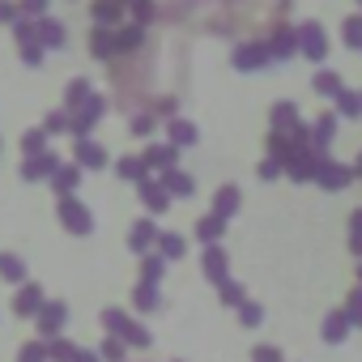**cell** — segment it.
I'll list each match as a JSON object with an SVG mask.
<instances>
[{
    "mask_svg": "<svg viewBox=\"0 0 362 362\" xmlns=\"http://www.w3.org/2000/svg\"><path fill=\"white\" fill-rule=\"evenodd\" d=\"M128 243H132V252H145V247L153 243V226H149V222L132 226V239H128Z\"/></svg>",
    "mask_w": 362,
    "mask_h": 362,
    "instance_id": "cell-7",
    "label": "cell"
},
{
    "mask_svg": "<svg viewBox=\"0 0 362 362\" xmlns=\"http://www.w3.org/2000/svg\"><path fill=\"white\" fill-rule=\"evenodd\" d=\"M235 205H239V197H235V192L226 188V192L218 197V214H222V218H230V214H235Z\"/></svg>",
    "mask_w": 362,
    "mask_h": 362,
    "instance_id": "cell-15",
    "label": "cell"
},
{
    "mask_svg": "<svg viewBox=\"0 0 362 362\" xmlns=\"http://www.w3.org/2000/svg\"><path fill=\"white\" fill-rule=\"evenodd\" d=\"M136 307H141V311H153V307H158V290H153V281L136 286Z\"/></svg>",
    "mask_w": 362,
    "mask_h": 362,
    "instance_id": "cell-9",
    "label": "cell"
},
{
    "mask_svg": "<svg viewBox=\"0 0 362 362\" xmlns=\"http://www.w3.org/2000/svg\"><path fill=\"white\" fill-rule=\"evenodd\" d=\"M260 315H264V311H260L256 303H239V320H243L247 328H256V324H260Z\"/></svg>",
    "mask_w": 362,
    "mask_h": 362,
    "instance_id": "cell-11",
    "label": "cell"
},
{
    "mask_svg": "<svg viewBox=\"0 0 362 362\" xmlns=\"http://www.w3.org/2000/svg\"><path fill=\"white\" fill-rule=\"evenodd\" d=\"M197 235H201V243H214V239L222 235V222H218V218H209V222H201V226H197Z\"/></svg>",
    "mask_w": 362,
    "mask_h": 362,
    "instance_id": "cell-10",
    "label": "cell"
},
{
    "mask_svg": "<svg viewBox=\"0 0 362 362\" xmlns=\"http://www.w3.org/2000/svg\"><path fill=\"white\" fill-rule=\"evenodd\" d=\"M73 354H77V349H73L69 341H52V345H47V358H56V362H69Z\"/></svg>",
    "mask_w": 362,
    "mask_h": 362,
    "instance_id": "cell-12",
    "label": "cell"
},
{
    "mask_svg": "<svg viewBox=\"0 0 362 362\" xmlns=\"http://www.w3.org/2000/svg\"><path fill=\"white\" fill-rule=\"evenodd\" d=\"M0 277H5V281H22V277H26L22 260H18V256H0Z\"/></svg>",
    "mask_w": 362,
    "mask_h": 362,
    "instance_id": "cell-6",
    "label": "cell"
},
{
    "mask_svg": "<svg viewBox=\"0 0 362 362\" xmlns=\"http://www.w3.org/2000/svg\"><path fill=\"white\" fill-rule=\"evenodd\" d=\"M201 269H205V277H209V281H226V256H222L218 247H209V252H205Z\"/></svg>",
    "mask_w": 362,
    "mask_h": 362,
    "instance_id": "cell-4",
    "label": "cell"
},
{
    "mask_svg": "<svg viewBox=\"0 0 362 362\" xmlns=\"http://www.w3.org/2000/svg\"><path fill=\"white\" fill-rule=\"evenodd\" d=\"M60 222H64L73 235H90V214H86L81 205H73V201L60 205Z\"/></svg>",
    "mask_w": 362,
    "mask_h": 362,
    "instance_id": "cell-1",
    "label": "cell"
},
{
    "mask_svg": "<svg viewBox=\"0 0 362 362\" xmlns=\"http://www.w3.org/2000/svg\"><path fill=\"white\" fill-rule=\"evenodd\" d=\"M60 324H64V307L60 303H47V307H39V328L52 337V332H60Z\"/></svg>",
    "mask_w": 362,
    "mask_h": 362,
    "instance_id": "cell-5",
    "label": "cell"
},
{
    "mask_svg": "<svg viewBox=\"0 0 362 362\" xmlns=\"http://www.w3.org/2000/svg\"><path fill=\"white\" fill-rule=\"evenodd\" d=\"M39 307H43V290H39V286H22L13 311H18V315H39Z\"/></svg>",
    "mask_w": 362,
    "mask_h": 362,
    "instance_id": "cell-2",
    "label": "cell"
},
{
    "mask_svg": "<svg viewBox=\"0 0 362 362\" xmlns=\"http://www.w3.org/2000/svg\"><path fill=\"white\" fill-rule=\"evenodd\" d=\"M222 298H226L230 307H239V303H243V286H235V281H222Z\"/></svg>",
    "mask_w": 362,
    "mask_h": 362,
    "instance_id": "cell-16",
    "label": "cell"
},
{
    "mask_svg": "<svg viewBox=\"0 0 362 362\" xmlns=\"http://www.w3.org/2000/svg\"><path fill=\"white\" fill-rule=\"evenodd\" d=\"M345 315H349V324H358V328H362V290H358V294H349V307H345Z\"/></svg>",
    "mask_w": 362,
    "mask_h": 362,
    "instance_id": "cell-14",
    "label": "cell"
},
{
    "mask_svg": "<svg viewBox=\"0 0 362 362\" xmlns=\"http://www.w3.org/2000/svg\"><path fill=\"white\" fill-rule=\"evenodd\" d=\"M158 247H162V256H170V260L184 256V239H179V235H158Z\"/></svg>",
    "mask_w": 362,
    "mask_h": 362,
    "instance_id": "cell-8",
    "label": "cell"
},
{
    "mask_svg": "<svg viewBox=\"0 0 362 362\" xmlns=\"http://www.w3.org/2000/svg\"><path fill=\"white\" fill-rule=\"evenodd\" d=\"M18 362H47V349H43V345H22Z\"/></svg>",
    "mask_w": 362,
    "mask_h": 362,
    "instance_id": "cell-13",
    "label": "cell"
},
{
    "mask_svg": "<svg viewBox=\"0 0 362 362\" xmlns=\"http://www.w3.org/2000/svg\"><path fill=\"white\" fill-rule=\"evenodd\" d=\"M103 358L119 362V358H124V345H119V341H103Z\"/></svg>",
    "mask_w": 362,
    "mask_h": 362,
    "instance_id": "cell-17",
    "label": "cell"
},
{
    "mask_svg": "<svg viewBox=\"0 0 362 362\" xmlns=\"http://www.w3.org/2000/svg\"><path fill=\"white\" fill-rule=\"evenodd\" d=\"M256 362H281V349H273V345H260V349H256Z\"/></svg>",
    "mask_w": 362,
    "mask_h": 362,
    "instance_id": "cell-18",
    "label": "cell"
},
{
    "mask_svg": "<svg viewBox=\"0 0 362 362\" xmlns=\"http://www.w3.org/2000/svg\"><path fill=\"white\" fill-rule=\"evenodd\" d=\"M345 332H349V315H345V311H332V315L324 320V341L337 345V341H345Z\"/></svg>",
    "mask_w": 362,
    "mask_h": 362,
    "instance_id": "cell-3",
    "label": "cell"
}]
</instances>
